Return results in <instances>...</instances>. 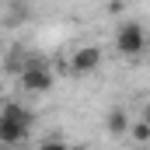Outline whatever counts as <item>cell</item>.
Here are the masks:
<instances>
[{"label": "cell", "instance_id": "1", "mask_svg": "<svg viewBox=\"0 0 150 150\" xmlns=\"http://www.w3.org/2000/svg\"><path fill=\"white\" fill-rule=\"evenodd\" d=\"M18 77H21V87H25L28 94H45V91L52 87V70H49V63H45L42 56H28L25 70Z\"/></svg>", "mask_w": 150, "mask_h": 150}, {"label": "cell", "instance_id": "2", "mask_svg": "<svg viewBox=\"0 0 150 150\" xmlns=\"http://www.w3.org/2000/svg\"><path fill=\"white\" fill-rule=\"evenodd\" d=\"M115 49H119L122 56H129V59L143 56V49H147V28H143L140 21H126V25L115 32Z\"/></svg>", "mask_w": 150, "mask_h": 150}, {"label": "cell", "instance_id": "3", "mask_svg": "<svg viewBox=\"0 0 150 150\" xmlns=\"http://www.w3.org/2000/svg\"><path fill=\"white\" fill-rule=\"evenodd\" d=\"M98 67H101V49H98V45L77 49L74 59H70V70H74V74H94Z\"/></svg>", "mask_w": 150, "mask_h": 150}, {"label": "cell", "instance_id": "4", "mask_svg": "<svg viewBox=\"0 0 150 150\" xmlns=\"http://www.w3.org/2000/svg\"><path fill=\"white\" fill-rule=\"evenodd\" d=\"M28 129H32V126H21V122L0 115V143H25V140H28Z\"/></svg>", "mask_w": 150, "mask_h": 150}, {"label": "cell", "instance_id": "5", "mask_svg": "<svg viewBox=\"0 0 150 150\" xmlns=\"http://www.w3.org/2000/svg\"><path fill=\"white\" fill-rule=\"evenodd\" d=\"M0 115H4V119H14V122H21V126H32V122H35V115L28 112L25 105H18V101H7V105L0 108Z\"/></svg>", "mask_w": 150, "mask_h": 150}, {"label": "cell", "instance_id": "6", "mask_svg": "<svg viewBox=\"0 0 150 150\" xmlns=\"http://www.w3.org/2000/svg\"><path fill=\"white\" fill-rule=\"evenodd\" d=\"M105 129L112 133V136H122V133H129V119L122 108H112V112L105 115Z\"/></svg>", "mask_w": 150, "mask_h": 150}, {"label": "cell", "instance_id": "7", "mask_svg": "<svg viewBox=\"0 0 150 150\" xmlns=\"http://www.w3.org/2000/svg\"><path fill=\"white\" fill-rule=\"evenodd\" d=\"M25 63H28V52H25L21 45L7 52V74H21V70H25Z\"/></svg>", "mask_w": 150, "mask_h": 150}, {"label": "cell", "instance_id": "8", "mask_svg": "<svg viewBox=\"0 0 150 150\" xmlns=\"http://www.w3.org/2000/svg\"><path fill=\"white\" fill-rule=\"evenodd\" d=\"M129 133H133V140H136V143H147V140H150V122H147V119L129 122Z\"/></svg>", "mask_w": 150, "mask_h": 150}, {"label": "cell", "instance_id": "9", "mask_svg": "<svg viewBox=\"0 0 150 150\" xmlns=\"http://www.w3.org/2000/svg\"><path fill=\"white\" fill-rule=\"evenodd\" d=\"M140 119H147V122H150V101H147V108H143V115H140Z\"/></svg>", "mask_w": 150, "mask_h": 150}, {"label": "cell", "instance_id": "10", "mask_svg": "<svg viewBox=\"0 0 150 150\" xmlns=\"http://www.w3.org/2000/svg\"><path fill=\"white\" fill-rule=\"evenodd\" d=\"M0 52H4V38H0Z\"/></svg>", "mask_w": 150, "mask_h": 150}]
</instances>
